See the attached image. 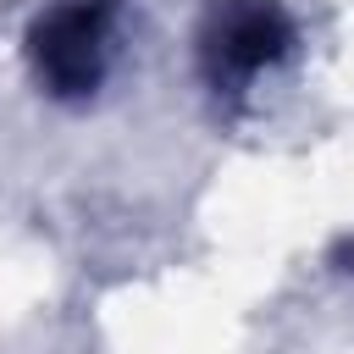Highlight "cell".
Listing matches in <instances>:
<instances>
[{
	"label": "cell",
	"mask_w": 354,
	"mask_h": 354,
	"mask_svg": "<svg viewBox=\"0 0 354 354\" xmlns=\"http://www.w3.org/2000/svg\"><path fill=\"white\" fill-rule=\"evenodd\" d=\"M116 39V0H61L33 22L28 55L55 100H88L105 83Z\"/></svg>",
	"instance_id": "obj_1"
},
{
	"label": "cell",
	"mask_w": 354,
	"mask_h": 354,
	"mask_svg": "<svg viewBox=\"0 0 354 354\" xmlns=\"http://www.w3.org/2000/svg\"><path fill=\"white\" fill-rule=\"evenodd\" d=\"M293 44V22L277 0H210L199 28V61L216 88H243L277 66Z\"/></svg>",
	"instance_id": "obj_2"
}]
</instances>
